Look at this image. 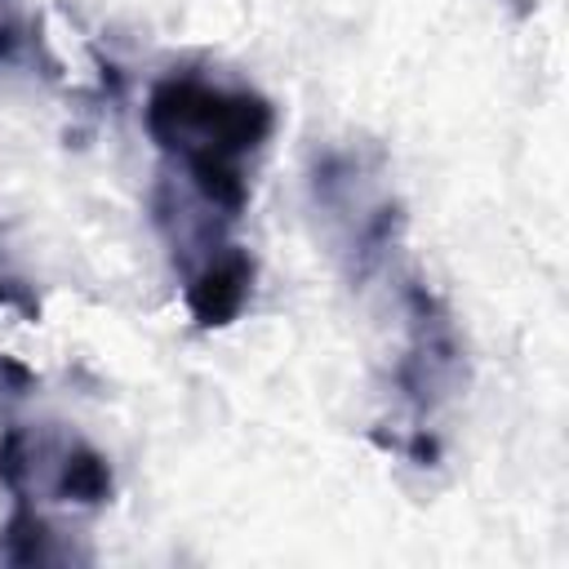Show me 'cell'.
Masks as SVG:
<instances>
[{
    "mask_svg": "<svg viewBox=\"0 0 569 569\" xmlns=\"http://www.w3.org/2000/svg\"><path fill=\"white\" fill-rule=\"evenodd\" d=\"M244 284H249V267L244 258H227V262H213L200 284L191 289V307L204 325H222L227 316H236V307L244 302Z\"/></svg>",
    "mask_w": 569,
    "mask_h": 569,
    "instance_id": "1",
    "label": "cell"
},
{
    "mask_svg": "<svg viewBox=\"0 0 569 569\" xmlns=\"http://www.w3.org/2000/svg\"><path fill=\"white\" fill-rule=\"evenodd\" d=\"M62 489L76 493V498H84V502H93V498L107 489V467H102L98 458H76V462L67 467Z\"/></svg>",
    "mask_w": 569,
    "mask_h": 569,
    "instance_id": "2",
    "label": "cell"
}]
</instances>
